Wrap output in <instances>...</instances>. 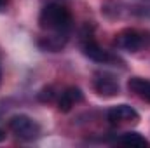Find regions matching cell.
<instances>
[{
	"label": "cell",
	"instance_id": "6da1fadb",
	"mask_svg": "<svg viewBox=\"0 0 150 148\" xmlns=\"http://www.w3.org/2000/svg\"><path fill=\"white\" fill-rule=\"evenodd\" d=\"M38 25L47 32L68 33L72 26V14L61 4H47L38 14Z\"/></svg>",
	"mask_w": 150,
	"mask_h": 148
},
{
	"label": "cell",
	"instance_id": "7a4b0ae2",
	"mask_svg": "<svg viewBox=\"0 0 150 148\" xmlns=\"http://www.w3.org/2000/svg\"><path fill=\"white\" fill-rule=\"evenodd\" d=\"M9 129L19 138V140H25V141H32L38 138L40 134V125L33 118H30L28 115H12L9 118Z\"/></svg>",
	"mask_w": 150,
	"mask_h": 148
},
{
	"label": "cell",
	"instance_id": "3957f363",
	"mask_svg": "<svg viewBox=\"0 0 150 148\" xmlns=\"http://www.w3.org/2000/svg\"><path fill=\"white\" fill-rule=\"evenodd\" d=\"M145 44V35L138 30H133V28H127V30H122L117 38H115V45L119 49H124L127 52H136L143 47Z\"/></svg>",
	"mask_w": 150,
	"mask_h": 148
},
{
	"label": "cell",
	"instance_id": "277c9868",
	"mask_svg": "<svg viewBox=\"0 0 150 148\" xmlns=\"http://www.w3.org/2000/svg\"><path fill=\"white\" fill-rule=\"evenodd\" d=\"M94 91L103 98H113L119 94V82L108 73H98L94 78Z\"/></svg>",
	"mask_w": 150,
	"mask_h": 148
},
{
	"label": "cell",
	"instance_id": "5b68a950",
	"mask_svg": "<svg viewBox=\"0 0 150 148\" xmlns=\"http://www.w3.org/2000/svg\"><path fill=\"white\" fill-rule=\"evenodd\" d=\"M110 124H120V122H136L140 118L138 111L129 105H117L112 106L107 113Z\"/></svg>",
	"mask_w": 150,
	"mask_h": 148
},
{
	"label": "cell",
	"instance_id": "8992f818",
	"mask_svg": "<svg viewBox=\"0 0 150 148\" xmlns=\"http://www.w3.org/2000/svg\"><path fill=\"white\" fill-rule=\"evenodd\" d=\"M82 99H84V94L79 87H67L58 98V110L68 113L75 106V103H80Z\"/></svg>",
	"mask_w": 150,
	"mask_h": 148
},
{
	"label": "cell",
	"instance_id": "52a82bcc",
	"mask_svg": "<svg viewBox=\"0 0 150 148\" xmlns=\"http://www.w3.org/2000/svg\"><path fill=\"white\" fill-rule=\"evenodd\" d=\"M82 49H84V54L89 58V59H93V61H96V63H110L113 61V56L108 52V51H105L100 44H96L94 40H86L84 42V45H82Z\"/></svg>",
	"mask_w": 150,
	"mask_h": 148
},
{
	"label": "cell",
	"instance_id": "ba28073f",
	"mask_svg": "<svg viewBox=\"0 0 150 148\" xmlns=\"http://www.w3.org/2000/svg\"><path fill=\"white\" fill-rule=\"evenodd\" d=\"M127 89L131 92H134L138 98L150 103V80L142 78V77H131L127 80Z\"/></svg>",
	"mask_w": 150,
	"mask_h": 148
},
{
	"label": "cell",
	"instance_id": "9c48e42d",
	"mask_svg": "<svg viewBox=\"0 0 150 148\" xmlns=\"http://www.w3.org/2000/svg\"><path fill=\"white\" fill-rule=\"evenodd\" d=\"M117 143L119 145H124V147H133V148H149L150 147V141L145 138V136H142L140 132H134V131H131V132H124L122 136H119L117 138Z\"/></svg>",
	"mask_w": 150,
	"mask_h": 148
},
{
	"label": "cell",
	"instance_id": "30bf717a",
	"mask_svg": "<svg viewBox=\"0 0 150 148\" xmlns=\"http://www.w3.org/2000/svg\"><path fill=\"white\" fill-rule=\"evenodd\" d=\"M65 44H67V33H54L51 37H42L38 40V45L44 51H51V52L59 51Z\"/></svg>",
	"mask_w": 150,
	"mask_h": 148
},
{
	"label": "cell",
	"instance_id": "8fae6325",
	"mask_svg": "<svg viewBox=\"0 0 150 148\" xmlns=\"http://www.w3.org/2000/svg\"><path fill=\"white\" fill-rule=\"evenodd\" d=\"M56 98V92H54V87H44L40 92H38V99L40 101H44V103H49V101H52Z\"/></svg>",
	"mask_w": 150,
	"mask_h": 148
},
{
	"label": "cell",
	"instance_id": "7c38bea8",
	"mask_svg": "<svg viewBox=\"0 0 150 148\" xmlns=\"http://www.w3.org/2000/svg\"><path fill=\"white\" fill-rule=\"evenodd\" d=\"M4 140H5V132L0 129V141H4Z\"/></svg>",
	"mask_w": 150,
	"mask_h": 148
},
{
	"label": "cell",
	"instance_id": "4fadbf2b",
	"mask_svg": "<svg viewBox=\"0 0 150 148\" xmlns=\"http://www.w3.org/2000/svg\"><path fill=\"white\" fill-rule=\"evenodd\" d=\"M4 4H5V0H0V9L4 7Z\"/></svg>",
	"mask_w": 150,
	"mask_h": 148
},
{
	"label": "cell",
	"instance_id": "5bb4252c",
	"mask_svg": "<svg viewBox=\"0 0 150 148\" xmlns=\"http://www.w3.org/2000/svg\"><path fill=\"white\" fill-rule=\"evenodd\" d=\"M0 82H2V73H0Z\"/></svg>",
	"mask_w": 150,
	"mask_h": 148
}]
</instances>
